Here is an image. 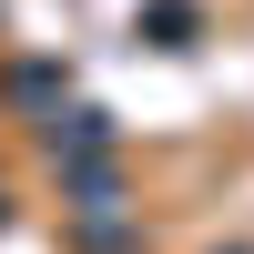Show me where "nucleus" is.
<instances>
[{"label": "nucleus", "instance_id": "nucleus-1", "mask_svg": "<svg viewBox=\"0 0 254 254\" xmlns=\"http://www.w3.org/2000/svg\"><path fill=\"white\" fill-rule=\"evenodd\" d=\"M132 31L153 41V51H193V31H203V10H193V0H153V10L132 20Z\"/></svg>", "mask_w": 254, "mask_h": 254}, {"label": "nucleus", "instance_id": "nucleus-2", "mask_svg": "<svg viewBox=\"0 0 254 254\" xmlns=\"http://www.w3.org/2000/svg\"><path fill=\"white\" fill-rule=\"evenodd\" d=\"M81 254H142V234L112 214V203H81Z\"/></svg>", "mask_w": 254, "mask_h": 254}, {"label": "nucleus", "instance_id": "nucleus-3", "mask_svg": "<svg viewBox=\"0 0 254 254\" xmlns=\"http://www.w3.org/2000/svg\"><path fill=\"white\" fill-rule=\"evenodd\" d=\"M61 92H71L61 61H20V71H10V102H20V112H41V102H61Z\"/></svg>", "mask_w": 254, "mask_h": 254}, {"label": "nucleus", "instance_id": "nucleus-4", "mask_svg": "<svg viewBox=\"0 0 254 254\" xmlns=\"http://www.w3.org/2000/svg\"><path fill=\"white\" fill-rule=\"evenodd\" d=\"M0 224H10V193H0Z\"/></svg>", "mask_w": 254, "mask_h": 254}, {"label": "nucleus", "instance_id": "nucleus-5", "mask_svg": "<svg viewBox=\"0 0 254 254\" xmlns=\"http://www.w3.org/2000/svg\"><path fill=\"white\" fill-rule=\"evenodd\" d=\"M234 254H254V244H234Z\"/></svg>", "mask_w": 254, "mask_h": 254}]
</instances>
